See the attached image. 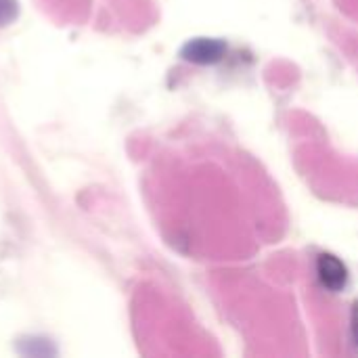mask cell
<instances>
[{"label":"cell","instance_id":"3","mask_svg":"<svg viewBox=\"0 0 358 358\" xmlns=\"http://www.w3.org/2000/svg\"><path fill=\"white\" fill-rule=\"evenodd\" d=\"M17 10V2L15 0H0V23L8 21Z\"/></svg>","mask_w":358,"mask_h":358},{"label":"cell","instance_id":"2","mask_svg":"<svg viewBox=\"0 0 358 358\" xmlns=\"http://www.w3.org/2000/svg\"><path fill=\"white\" fill-rule=\"evenodd\" d=\"M224 50L227 46L220 42V40H212V38H197V40H191L185 48H182V57L187 61H193V63H216L224 57Z\"/></svg>","mask_w":358,"mask_h":358},{"label":"cell","instance_id":"1","mask_svg":"<svg viewBox=\"0 0 358 358\" xmlns=\"http://www.w3.org/2000/svg\"><path fill=\"white\" fill-rule=\"evenodd\" d=\"M317 273L321 283L329 289V292H340L346 287L348 281V268L346 264L336 258L334 254H321L317 260Z\"/></svg>","mask_w":358,"mask_h":358}]
</instances>
